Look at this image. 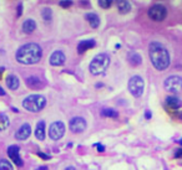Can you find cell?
<instances>
[{
  "label": "cell",
  "mask_w": 182,
  "mask_h": 170,
  "mask_svg": "<svg viewBox=\"0 0 182 170\" xmlns=\"http://www.w3.org/2000/svg\"><path fill=\"white\" fill-rule=\"evenodd\" d=\"M110 65V57L107 54H99L94 57L90 64V72L94 76H99L106 72L107 67Z\"/></svg>",
  "instance_id": "3957f363"
},
{
  "label": "cell",
  "mask_w": 182,
  "mask_h": 170,
  "mask_svg": "<svg viewBox=\"0 0 182 170\" xmlns=\"http://www.w3.org/2000/svg\"><path fill=\"white\" fill-rule=\"evenodd\" d=\"M112 4H114L112 0H100V1H99V5H100L101 7H104V9H109V7H111Z\"/></svg>",
  "instance_id": "484cf974"
},
{
  "label": "cell",
  "mask_w": 182,
  "mask_h": 170,
  "mask_svg": "<svg viewBox=\"0 0 182 170\" xmlns=\"http://www.w3.org/2000/svg\"><path fill=\"white\" fill-rule=\"evenodd\" d=\"M26 85L29 88H33V89H40V88H43V81L39 78V77H36V76H30V77H28L26 78Z\"/></svg>",
  "instance_id": "9a60e30c"
},
{
  "label": "cell",
  "mask_w": 182,
  "mask_h": 170,
  "mask_svg": "<svg viewBox=\"0 0 182 170\" xmlns=\"http://www.w3.org/2000/svg\"><path fill=\"white\" fill-rule=\"evenodd\" d=\"M69 127H70V130H71V132H74V133H81V132H84L85 128H86V122H85V119L81 118V117H74V118L70 120Z\"/></svg>",
  "instance_id": "9c48e42d"
},
{
  "label": "cell",
  "mask_w": 182,
  "mask_h": 170,
  "mask_svg": "<svg viewBox=\"0 0 182 170\" xmlns=\"http://www.w3.org/2000/svg\"><path fill=\"white\" fill-rule=\"evenodd\" d=\"M96 147H97V150H99L100 153H101V152H105V147H104V145H101V144H97Z\"/></svg>",
  "instance_id": "4dcf8cb0"
},
{
  "label": "cell",
  "mask_w": 182,
  "mask_h": 170,
  "mask_svg": "<svg viewBox=\"0 0 182 170\" xmlns=\"http://www.w3.org/2000/svg\"><path fill=\"white\" fill-rule=\"evenodd\" d=\"M165 89L174 94L182 92V77L180 76H170L164 82Z\"/></svg>",
  "instance_id": "8992f818"
},
{
  "label": "cell",
  "mask_w": 182,
  "mask_h": 170,
  "mask_svg": "<svg viewBox=\"0 0 182 170\" xmlns=\"http://www.w3.org/2000/svg\"><path fill=\"white\" fill-rule=\"evenodd\" d=\"M41 16L45 21H50L53 19V11L50 7H44L43 11H41Z\"/></svg>",
  "instance_id": "cb8c5ba5"
},
{
  "label": "cell",
  "mask_w": 182,
  "mask_h": 170,
  "mask_svg": "<svg viewBox=\"0 0 182 170\" xmlns=\"http://www.w3.org/2000/svg\"><path fill=\"white\" fill-rule=\"evenodd\" d=\"M36 29V22L33 19H28L23 22V31L25 34H31Z\"/></svg>",
  "instance_id": "ffe728a7"
},
{
  "label": "cell",
  "mask_w": 182,
  "mask_h": 170,
  "mask_svg": "<svg viewBox=\"0 0 182 170\" xmlns=\"http://www.w3.org/2000/svg\"><path fill=\"white\" fill-rule=\"evenodd\" d=\"M10 122H9V118L5 116V114H0V132L5 130L8 127H9Z\"/></svg>",
  "instance_id": "603a6c76"
},
{
  "label": "cell",
  "mask_w": 182,
  "mask_h": 170,
  "mask_svg": "<svg viewBox=\"0 0 182 170\" xmlns=\"http://www.w3.org/2000/svg\"><path fill=\"white\" fill-rule=\"evenodd\" d=\"M179 143H180V145H182V139H180V140H179Z\"/></svg>",
  "instance_id": "8d00e7d4"
},
{
  "label": "cell",
  "mask_w": 182,
  "mask_h": 170,
  "mask_svg": "<svg viewBox=\"0 0 182 170\" xmlns=\"http://www.w3.org/2000/svg\"><path fill=\"white\" fill-rule=\"evenodd\" d=\"M4 94H5V91H4V89L0 87V96H4Z\"/></svg>",
  "instance_id": "e575fe53"
},
{
  "label": "cell",
  "mask_w": 182,
  "mask_h": 170,
  "mask_svg": "<svg viewBox=\"0 0 182 170\" xmlns=\"http://www.w3.org/2000/svg\"><path fill=\"white\" fill-rule=\"evenodd\" d=\"M4 67H0V78H1V76H3V72H4Z\"/></svg>",
  "instance_id": "836d02e7"
},
{
  "label": "cell",
  "mask_w": 182,
  "mask_h": 170,
  "mask_svg": "<svg viewBox=\"0 0 182 170\" xmlns=\"http://www.w3.org/2000/svg\"><path fill=\"white\" fill-rule=\"evenodd\" d=\"M65 134V124L60 120L58 122H54L50 128H49V137L53 139V140H59L64 137Z\"/></svg>",
  "instance_id": "ba28073f"
},
{
  "label": "cell",
  "mask_w": 182,
  "mask_h": 170,
  "mask_svg": "<svg viewBox=\"0 0 182 170\" xmlns=\"http://www.w3.org/2000/svg\"><path fill=\"white\" fill-rule=\"evenodd\" d=\"M46 104V98L44 96H40V94H31V96H28L24 101H23V107L29 111V112H40L44 109Z\"/></svg>",
  "instance_id": "277c9868"
},
{
  "label": "cell",
  "mask_w": 182,
  "mask_h": 170,
  "mask_svg": "<svg viewBox=\"0 0 182 170\" xmlns=\"http://www.w3.org/2000/svg\"><path fill=\"white\" fill-rule=\"evenodd\" d=\"M150 60L154 67L159 71H165L170 66V54L167 49L160 42H151L150 44Z\"/></svg>",
  "instance_id": "6da1fadb"
},
{
  "label": "cell",
  "mask_w": 182,
  "mask_h": 170,
  "mask_svg": "<svg viewBox=\"0 0 182 170\" xmlns=\"http://www.w3.org/2000/svg\"><path fill=\"white\" fill-rule=\"evenodd\" d=\"M59 5H60V6H63V7H70V6L73 5V1H70V0L60 1V2H59Z\"/></svg>",
  "instance_id": "4316f807"
},
{
  "label": "cell",
  "mask_w": 182,
  "mask_h": 170,
  "mask_svg": "<svg viewBox=\"0 0 182 170\" xmlns=\"http://www.w3.org/2000/svg\"><path fill=\"white\" fill-rule=\"evenodd\" d=\"M21 12H23V5H21V4H19V5H18V16H20V15H21Z\"/></svg>",
  "instance_id": "f546056e"
},
{
  "label": "cell",
  "mask_w": 182,
  "mask_h": 170,
  "mask_svg": "<svg viewBox=\"0 0 182 170\" xmlns=\"http://www.w3.org/2000/svg\"><path fill=\"white\" fill-rule=\"evenodd\" d=\"M85 20L89 21L90 26L91 27H94V29H96V27L100 26V17H99V15L95 14V12H89V14H86V15H85Z\"/></svg>",
  "instance_id": "2e32d148"
},
{
  "label": "cell",
  "mask_w": 182,
  "mask_h": 170,
  "mask_svg": "<svg viewBox=\"0 0 182 170\" xmlns=\"http://www.w3.org/2000/svg\"><path fill=\"white\" fill-rule=\"evenodd\" d=\"M6 86L10 88V89H13V91H15V89H18V87L20 85V81H19V78L15 76V75H9L8 77H6Z\"/></svg>",
  "instance_id": "ac0fdd59"
},
{
  "label": "cell",
  "mask_w": 182,
  "mask_h": 170,
  "mask_svg": "<svg viewBox=\"0 0 182 170\" xmlns=\"http://www.w3.org/2000/svg\"><path fill=\"white\" fill-rule=\"evenodd\" d=\"M65 61H66V57L63 51H54L50 56V65L53 66H63Z\"/></svg>",
  "instance_id": "7c38bea8"
},
{
  "label": "cell",
  "mask_w": 182,
  "mask_h": 170,
  "mask_svg": "<svg viewBox=\"0 0 182 170\" xmlns=\"http://www.w3.org/2000/svg\"><path fill=\"white\" fill-rule=\"evenodd\" d=\"M175 158H182V148L176 149V152H175Z\"/></svg>",
  "instance_id": "83f0119b"
},
{
  "label": "cell",
  "mask_w": 182,
  "mask_h": 170,
  "mask_svg": "<svg viewBox=\"0 0 182 170\" xmlns=\"http://www.w3.org/2000/svg\"><path fill=\"white\" fill-rule=\"evenodd\" d=\"M149 16L154 20V21H164L167 16V10L164 5H160V4H156V5H152L150 9H149Z\"/></svg>",
  "instance_id": "52a82bcc"
},
{
  "label": "cell",
  "mask_w": 182,
  "mask_h": 170,
  "mask_svg": "<svg viewBox=\"0 0 182 170\" xmlns=\"http://www.w3.org/2000/svg\"><path fill=\"white\" fill-rule=\"evenodd\" d=\"M65 170H76V168H75V167H68Z\"/></svg>",
  "instance_id": "d590c367"
},
{
  "label": "cell",
  "mask_w": 182,
  "mask_h": 170,
  "mask_svg": "<svg viewBox=\"0 0 182 170\" xmlns=\"http://www.w3.org/2000/svg\"><path fill=\"white\" fill-rule=\"evenodd\" d=\"M0 170H14L11 163L6 159H1L0 160Z\"/></svg>",
  "instance_id": "d4e9b609"
},
{
  "label": "cell",
  "mask_w": 182,
  "mask_h": 170,
  "mask_svg": "<svg viewBox=\"0 0 182 170\" xmlns=\"http://www.w3.org/2000/svg\"><path fill=\"white\" fill-rule=\"evenodd\" d=\"M165 106L169 108V109H172V111H176V109H180L182 107V99H180L179 97L176 96H170L165 99Z\"/></svg>",
  "instance_id": "4fadbf2b"
},
{
  "label": "cell",
  "mask_w": 182,
  "mask_h": 170,
  "mask_svg": "<svg viewBox=\"0 0 182 170\" xmlns=\"http://www.w3.org/2000/svg\"><path fill=\"white\" fill-rule=\"evenodd\" d=\"M127 59H129V62L132 65V66H139L141 62H142V57H141V55L140 54H137V52H130L129 55H127Z\"/></svg>",
  "instance_id": "44dd1931"
},
{
  "label": "cell",
  "mask_w": 182,
  "mask_h": 170,
  "mask_svg": "<svg viewBox=\"0 0 182 170\" xmlns=\"http://www.w3.org/2000/svg\"><path fill=\"white\" fill-rule=\"evenodd\" d=\"M145 82L141 76H132L129 81V91L134 97H141L144 94Z\"/></svg>",
  "instance_id": "5b68a950"
},
{
  "label": "cell",
  "mask_w": 182,
  "mask_h": 170,
  "mask_svg": "<svg viewBox=\"0 0 182 170\" xmlns=\"http://www.w3.org/2000/svg\"><path fill=\"white\" fill-rule=\"evenodd\" d=\"M19 152H20V148L18 145H10L8 148V155H9V158L14 162V164L16 167H23L24 165V162L21 160V158L19 155Z\"/></svg>",
  "instance_id": "30bf717a"
},
{
  "label": "cell",
  "mask_w": 182,
  "mask_h": 170,
  "mask_svg": "<svg viewBox=\"0 0 182 170\" xmlns=\"http://www.w3.org/2000/svg\"><path fill=\"white\" fill-rule=\"evenodd\" d=\"M30 134H31V127H30V124H29V123H24V124L16 130L15 138H16L18 140H25V139H28V138L30 137Z\"/></svg>",
  "instance_id": "8fae6325"
},
{
  "label": "cell",
  "mask_w": 182,
  "mask_h": 170,
  "mask_svg": "<svg viewBox=\"0 0 182 170\" xmlns=\"http://www.w3.org/2000/svg\"><path fill=\"white\" fill-rule=\"evenodd\" d=\"M116 6H117L120 14H127L131 10V4L129 1H126V0H119V1H116Z\"/></svg>",
  "instance_id": "d6986e66"
},
{
  "label": "cell",
  "mask_w": 182,
  "mask_h": 170,
  "mask_svg": "<svg viewBox=\"0 0 182 170\" xmlns=\"http://www.w3.org/2000/svg\"><path fill=\"white\" fill-rule=\"evenodd\" d=\"M35 137L39 140H44L45 139V122L40 120L36 124V129H35Z\"/></svg>",
  "instance_id": "e0dca14e"
},
{
  "label": "cell",
  "mask_w": 182,
  "mask_h": 170,
  "mask_svg": "<svg viewBox=\"0 0 182 170\" xmlns=\"http://www.w3.org/2000/svg\"><path fill=\"white\" fill-rule=\"evenodd\" d=\"M95 46H96V41L95 40H84L78 45V52L81 55V54L86 52L88 50H90Z\"/></svg>",
  "instance_id": "5bb4252c"
},
{
  "label": "cell",
  "mask_w": 182,
  "mask_h": 170,
  "mask_svg": "<svg viewBox=\"0 0 182 170\" xmlns=\"http://www.w3.org/2000/svg\"><path fill=\"white\" fill-rule=\"evenodd\" d=\"M38 155H39L41 159H45V160H49V159H50V157H49V155H46V154H44V153H40V152L38 153Z\"/></svg>",
  "instance_id": "f1b7e54d"
},
{
  "label": "cell",
  "mask_w": 182,
  "mask_h": 170,
  "mask_svg": "<svg viewBox=\"0 0 182 170\" xmlns=\"http://www.w3.org/2000/svg\"><path fill=\"white\" fill-rule=\"evenodd\" d=\"M43 50L38 44H26L16 51V61L23 65H34L38 64L41 59Z\"/></svg>",
  "instance_id": "7a4b0ae2"
},
{
  "label": "cell",
  "mask_w": 182,
  "mask_h": 170,
  "mask_svg": "<svg viewBox=\"0 0 182 170\" xmlns=\"http://www.w3.org/2000/svg\"><path fill=\"white\" fill-rule=\"evenodd\" d=\"M101 116H102V117H106V118H117V117H119V113H117V111H115V109L105 108V109L101 111Z\"/></svg>",
  "instance_id": "7402d4cb"
},
{
  "label": "cell",
  "mask_w": 182,
  "mask_h": 170,
  "mask_svg": "<svg viewBox=\"0 0 182 170\" xmlns=\"http://www.w3.org/2000/svg\"><path fill=\"white\" fill-rule=\"evenodd\" d=\"M36 170H49V169H48V167H45V165H44V167H39Z\"/></svg>",
  "instance_id": "d6a6232c"
},
{
  "label": "cell",
  "mask_w": 182,
  "mask_h": 170,
  "mask_svg": "<svg viewBox=\"0 0 182 170\" xmlns=\"http://www.w3.org/2000/svg\"><path fill=\"white\" fill-rule=\"evenodd\" d=\"M146 118H147V119H150V118H151V112H150V111H147V112H146Z\"/></svg>",
  "instance_id": "1f68e13d"
},
{
  "label": "cell",
  "mask_w": 182,
  "mask_h": 170,
  "mask_svg": "<svg viewBox=\"0 0 182 170\" xmlns=\"http://www.w3.org/2000/svg\"><path fill=\"white\" fill-rule=\"evenodd\" d=\"M180 118H181V119H182V113H181V114H180Z\"/></svg>",
  "instance_id": "74e56055"
}]
</instances>
